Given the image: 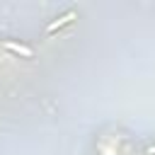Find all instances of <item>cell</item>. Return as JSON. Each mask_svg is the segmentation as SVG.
Returning <instances> with one entry per match:
<instances>
[{"instance_id":"6da1fadb","label":"cell","mask_w":155,"mask_h":155,"mask_svg":"<svg viewBox=\"0 0 155 155\" xmlns=\"http://www.w3.org/2000/svg\"><path fill=\"white\" fill-rule=\"evenodd\" d=\"M75 17H78V10H68L65 15H61L58 19H53V22H51V24L46 27V34H53L56 29H61V27H65V24H68V22H73Z\"/></svg>"},{"instance_id":"7a4b0ae2","label":"cell","mask_w":155,"mask_h":155,"mask_svg":"<svg viewBox=\"0 0 155 155\" xmlns=\"http://www.w3.org/2000/svg\"><path fill=\"white\" fill-rule=\"evenodd\" d=\"M2 46H5L7 51L17 53V56H24V58H31V56H34V51H31L27 44H17V41H10V39H5V41H2Z\"/></svg>"}]
</instances>
